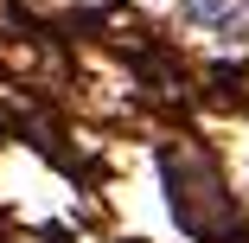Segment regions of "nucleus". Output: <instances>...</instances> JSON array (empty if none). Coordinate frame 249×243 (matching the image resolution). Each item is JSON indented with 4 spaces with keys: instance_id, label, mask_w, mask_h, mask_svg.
<instances>
[{
    "instance_id": "1",
    "label": "nucleus",
    "mask_w": 249,
    "mask_h": 243,
    "mask_svg": "<svg viewBox=\"0 0 249 243\" xmlns=\"http://www.w3.org/2000/svg\"><path fill=\"white\" fill-rule=\"evenodd\" d=\"M179 13H185V26L211 32L224 45L249 38V0H179Z\"/></svg>"
}]
</instances>
